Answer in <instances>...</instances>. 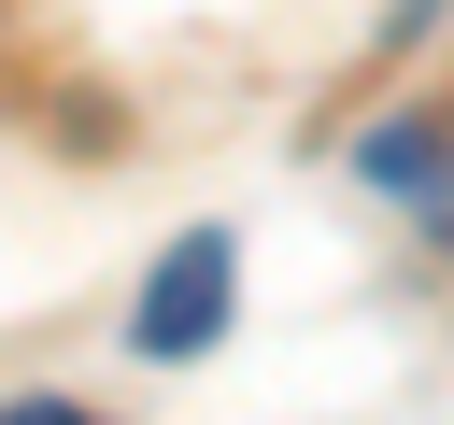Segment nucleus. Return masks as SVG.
<instances>
[{
    "label": "nucleus",
    "instance_id": "obj_2",
    "mask_svg": "<svg viewBox=\"0 0 454 425\" xmlns=\"http://www.w3.org/2000/svg\"><path fill=\"white\" fill-rule=\"evenodd\" d=\"M383 198H454V142H440V113H397V128H369V156H355Z\"/></svg>",
    "mask_w": 454,
    "mask_h": 425
},
{
    "label": "nucleus",
    "instance_id": "obj_1",
    "mask_svg": "<svg viewBox=\"0 0 454 425\" xmlns=\"http://www.w3.org/2000/svg\"><path fill=\"white\" fill-rule=\"evenodd\" d=\"M227 312H241V255H227V227H184V241L156 255V283H142L128 340L170 368V354H213V340H227Z\"/></svg>",
    "mask_w": 454,
    "mask_h": 425
},
{
    "label": "nucleus",
    "instance_id": "obj_3",
    "mask_svg": "<svg viewBox=\"0 0 454 425\" xmlns=\"http://www.w3.org/2000/svg\"><path fill=\"white\" fill-rule=\"evenodd\" d=\"M0 425H114V411H71V397H14Z\"/></svg>",
    "mask_w": 454,
    "mask_h": 425
}]
</instances>
